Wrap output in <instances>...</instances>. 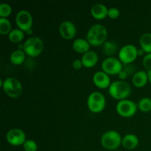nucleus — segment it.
I'll list each match as a JSON object with an SVG mask.
<instances>
[{"label":"nucleus","mask_w":151,"mask_h":151,"mask_svg":"<svg viewBox=\"0 0 151 151\" xmlns=\"http://www.w3.org/2000/svg\"><path fill=\"white\" fill-rule=\"evenodd\" d=\"M108 36L107 29L102 24H94L89 28L86 35V40L92 46L103 45Z\"/></svg>","instance_id":"obj_1"},{"label":"nucleus","mask_w":151,"mask_h":151,"mask_svg":"<svg viewBox=\"0 0 151 151\" xmlns=\"http://www.w3.org/2000/svg\"><path fill=\"white\" fill-rule=\"evenodd\" d=\"M131 88L128 83L124 81H116L111 83L109 88V93L116 100H125L131 94Z\"/></svg>","instance_id":"obj_2"},{"label":"nucleus","mask_w":151,"mask_h":151,"mask_svg":"<svg viewBox=\"0 0 151 151\" xmlns=\"http://www.w3.org/2000/svg\"><path fill=\"white\" fill-rule=\"evenodd\" d=\"M1 86L4 93L12 98L19 97L23 91L22 83L14 78H7L1 81Z\"/></svg>","instance_id":"obj_3"},{"label":"nucleus","mask_w":151,"mask_h":151,"mask_svg":"<svg viewBox=\"0 0 151 151\" xmlns=\"http://www.w3.org/2000/svg\"><path fill=\"white\" fill-rule=\"evenodd\" d=\"M23 46V51L31 58L38 56L44 50V42L38 37H30L24 41Z\"/></svg>","instance_id":"obj_4"},{"label":"nucleus","mask_w":151,"mask_h":151,"mask_svg":"<svg viewBox=\"0 0 151 151\" xmlns=\"http://www.w3.org/2000/svg\"><path fill=\"white\" fill-rule=\"evenodd\" d=\"M122 137L117 131H106L101 137V144L104 148L109 150L117 149L122 145Z\"/></svg>","instance_id":"obj_5"},{"label":"nucleus","mask_w":151,"mask_h":151,"mask_svg":"<svg viewBox=\"0 0 151 151\" xmlns=\"http://www.w3.org/2000/svg\"><path fill=\"white\" fill-rule=\"evenodd\" d=\"M87 106L93 113H100L106 106L105 96L100 91H94L91 93L87 99Z\"/></svg>","instance_id":"obj_6"},{"label":"nucleus","mask_w":151,"mask_h":151,"mask_svg":"<svg viewBox=\"0 0 151 151\" xmlns=\"http://www.w3.org/2000/svg\"><path fill=\"white\" fill-rule=\"evenodd\" d=\"M138 108V105L134 101L130 100H119L116 106V110L118 114L121 116L128 118L133 116L136 114Z\"/></svg>","instance_id":"obj_7"},{"label":"nucleus","mask_w":151,"mask_h":151,"mask_svg":"<svg viewBox=\"0 0 151 151\" xmlns=\"http://www.w3.org/2000/svg\"><path fill=\"white\" fill-rule=\"evenodd\" d=\"M138 56V49L133 44H126L119 51V59L122 64L128 65L134 62Z\"/></svg>","instance_id":"obj_8"},{"label":"nucleus","mask_w":151,"mask_h":151,"mask_svg":"<svg viewBox=\"0 0 151 151\" xmlns=\"http://www.w3.org/2000/svg\"><path fill=\"white\" fill-rule=\"evenodd\" d=\"M102 69L108 75H118L123 69V64L116 58L109 57L105 59L101 64Z\"/></svg>","instance_id":"obj_9"},{"label":"nucleus","mask_w":151,"mask_h":151,"mask_svg":"<svg viewBox=\"0 0 151 151\" xmlns=\"http://www.w3.org/2000/svg\"><path fill=\"white\" fill-rule=\"evenodd\" d=\"M16 23L18 28L24 32L31 29L32 25V16L29 11L22 10L16 16Z\"/></svg>","instance_id":"obj_10"},{"label":"nucleus","mask_w":151,"mask_h":151,"mask_svg":"<svg viewBox=\"0 0 151 151\" xmlns=\"http://www.w3.org/2000/svg\"><path fill=\"white\" fill-rule=\"evenodd\" d=\"M6 139L11 145H23L24 143L26 142V135L22 130L19 128H13L7 132Z\"/></svg>","instance_id":"obj_11"},{"label":"nucleus","mask_w":151,"mask_h":151,"mask_svg":"<svg viewBox=\"0 0 151 151\" xmlns=\"http://www.w3.org/2000/svg\"><path fill=\"white\" fill-rule=\"evenodd\" d=\"M59 32L62 38L66 40H70L76 35L77 28L73 22L70 21H64L61 22L59 26Z\"/></svg>","instance_id":"obj_12"},{"label":"nucleus","mask_w":151,"mask_h":151,"mask_svg":"<svg viewBox=\"0 0 151 151\" xmlns=\"http://www.w3.org/2000/svg\"><path fill=\"white\" fill-rule=\"evenodd\" d=\"M93 83L97 87L100 88H109L111 85L110 77L103 71H98L93 75Z\"/></svg>","instance_id":"obj_13"},{"label":"nucleus","mask_w":151,"mask_h":151,"mask_svg":"<svg viewBox=\"0 0 151 151\" xmlns=\"http://www.w3.org/2000/svg\"><path fill=\"white\" fill-rule=\"evenodd\" d=\"M108 11H109V9L105 4L97 3L91 7V14L95 19L102 20L108 16Z\"/></svg>","instance_id":"obj_14"},{"label":"nucleus","mask_w":151,"mask_h":151,"mask_svg":"<svg viewBox=\"0 0 151 151\" xmlns=\"http://www.w3.org/2000/svg\"><path fill=\"white\" fill-rule=\"evenodd\" d=\"M81 60H82L83 66H85V67H94L98 61V55L95 52L88 51L83 54Z\"/></svg>","instance_id":"obj_15"},{"label":"nucleus","mask_w":151,"mask_h":151,"mask_svg":"<svg viewBox=\"0 0 151 151\" xmlns=\"http://www.w3.org/2000/svg\"><path fill=\"white\" fill-rule=\"evenodd\" d=\"M147 81H148L147 72L143 70L135 72L132 78L133 84L138 88H142V87L145 86L147 84Z\"/></svg>","instance_id":"obj_16"},{"label":"nucleus","mask_w":151,"mask_h":151,"mask_svg":"<svg viewBox=\"0 0 151 151\" xmlns=\"http://www.w3.org/2000/svg\"><path fill=\"white\" fill-rule=\"evenodd\" d=\"M139 139L137 136L133 134H126L122 138V145L127 150H134L138 146Z\"/></svg>","instance_id":"obj_17"},{"label":"nucleus","mask_w":151,"mask_h":151,"mask_svg":"<svg viewBox=\"0 0 151 151\" xmlns=\"http://www.w3.org/2000/svg\"><path fill=\"white\" fill-rule=\"evenodd\" d=\"M90 45L91 44L88 43V41L86 39L83 38H77L75 40L72 44V47L74 50L78 53H86L87 52L90 51Z\"/></svg>","instance_id":"obj_18"},{"label":"nucleus","mask_w":151,"mask_h":151,"mask_svg":"<svg viewBox=\"0 0 151 151\" xmlns=\"http://www.w3.org/2000/svg\"><path fill=\"white\" fill-rule=\"evenodd\" d=\"M139 44L145 52L147 54L151 53V33L145 32L142 34L139 38Z\"/></svg>","instance_id":"obj_19"},{"label":"nucleus","mask_w":151,"mask_h":151,"mask_svg":"<svg viewBox=\"0 0 151 151\" xmlns=\"http://www.w3.org/2000/svg\"><path fill=\"white\" fill-rule=\"evenodd\" d=\"M25 52L23 50H16L11 53L10 56V60L11 63L14 65H20L24 61Z\"/></svg>","instance_id":"obj_20"},{"label":"nucleus","mask_w":151,"mask_h":151,"mask_svg":"<svg viewBox=\"0 0 151 151\" xmlns=\"http://www.w3.org/2000/svg\"><path fill=\"white\" fill-rule=\"evenodd\" d=\"M24 32L19 28L12 29L8 35L9 40L13 44H19L24 39Z\"/></svg>","instance_id":"obj_21"},{"label":"nucleus","mask_w":151,"mask_h":151,"mask_svg":"<svg viewBox=\"0 0 151 151\" xmlns=\"http://www.w3.org/2000/svg\"><path fill=\"white\" fill-rule=\"evenodd\" d=\"M117 50V45L114 42H112V41H106L103 44V52L107 56H111L113 55L116 54Z\"/></svg>","instance_id":"obj_22"},{"label":"nucleus","mask_w":151,"mask_h":151,"mask_svg":"<svg viewBox=\"0 0 151 151\" xmlns=\"http://www.w3.org/2000/svg\"><path fill=\"white\" fill-rule=\"evenodd\" d=\"M12 31V25L10 21L6 18L0 19V33L1 35H7Z\"/></svg>","instance_id":"obj_23"},{"label":"nucleus","mask_w":151,"mask_h":151,"mask_svg":"<svg viewBox=\"0 0 151 151\" xmlns=\"http://www.w3.org/2000/svg\"><path fill=\"white\" fill-rule=\"evenodd\" d=\"M138 108L140 111L145 113H147L151 111V98L143 97L139 101Z\"/></svg>","instance_id":"obj_24"},{"label":"nucleus","mask_w":151,"mask_h":151,"mask_svg":"<svg viewBox=\"0 0 151 151\" xmlns=\"http://www.w3.org/2000/svg\"><path fill=\"white\" fill-rule=\"evenodd\" d=\"M12 13V7L7 3H2L0 4V16L1 18H6L10 16Z\"/></svg>","instance_id":"obj_25"},{"label":"nucleus","mask_w":151,"mask_h":151,"mask_svg":"<svg viewBox=\"0 0 151 151\" xmlns=\"http://www.w3.org/2000/svg\"><path fill=\"white\" fill-rule=\"evenodd\" d=\"M23 147L25 151H36L38 149V145L34 140L28 139L24 143Z\"/></svg>","instance_id":"obj_26"},{"label":"nucleus","mask_w":151,"mask_h":151,"mask_svg":"<svg viewBox=\"0 0 151 151\" xmlns=\"http://www.w3.org/2000/svg\"><path fill=\"white\" fill-rule=\"evenodd\" d=\"M108 16L111 19H116L119 16V10L116 7H110L108 11Z\"/></svg>","instance_id":"obj_27"},{"label":"nucleus","mask_w":151,"mask_h":151,"mask_svg":"<svg viewBox=\"0 0 151 151\" xmlns=\"http://www.w3.org/2000/svg\"><path fill=\"white\" fill-rule=\"evenodd\" d=\"M142 63L145 67L148 70H151V53H148L144 57Z\"/></svg>","instance_id":"obj_28"},{"label":"nucleus","mask_w":151,"mask_h":151,"mask_svg":"<svg viewBox=\"0 0 151 151\" xmlns=\"http://www.w3.org/2000/svg\"><path fill=\"white\" fill-rule=\"evenodd\" d=\"M72 66L75 69H80L82 68L83 66V63H82V60L81 59H75V60H73L72 62Z\"/></svg>","instance_id":"obj_29"},{"label":"nucleus","mask_w":151,"mask_h":151,"mask_svg":"<svg viewBox=\"0 0 151 151\" xmlns=\"http://www.w3.org/2000/svg\"><path fill=\"white\" fill-rule=\"evenodd\" d=\"M128 74L127 73V72L125 70V69H122V70L121 71L119 74H118L119 78L121 80V81H124V80L126 79L127 77H128Z\"/></svg>","instance_id":"obj_30"},{"label":"nucleus","mask_w":151,"mask_h":151,"mask_svg":"<svg viewBox=\"0 0 151 151\" xmlns=\"http://www.w3.org/2000/svg\"><path fill=\"white\" fill-rule=\"evenodd\" d=\"M147 76H148V81L151 84V70L147 71Z\"/></svg>","instance_id":"obj_31"},{"label":"nucleus","mask_w":151,"mask_h":151,"mask_svg":"<svg viewBox=\"0 0 151 151\" xmlns=\"http://www.w3.org/2000/svg\"><path fill=\"white\" fill-rule=\"evenodd\" d=\"M144 53H145V51L142 48L139 49V50H138V55H142Z\"/></svg>","instance_id":"obj_32"},{"label":"nucleus","mask_w":151,"mask_h":151,"mask_svg":"<svg viewBox=\"0 0 151 151\" xmlns=\"http://www.w3.org/2000/svg\"><path fill=\"white\" fill-rule=\"evenodd\" d=\"M26 32H27V34H29V35H32V32H32V29H29V30L27 31Z\"/></svg>","instance_id":"obj_33"}]
</instances>
